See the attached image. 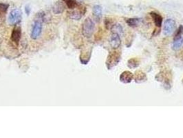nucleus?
<instances>
[{"instance_id":"18","label":"nucleus","mask_w":183,"mask_h":138,"mask_svg":"<svg viewBox=\"0 0 183 138\" xmlns=\"http://www.w3.org/2000/svg\"><path fill=\"white\" fill-rule=\"evenodd\" d=\"M66 6L68 7L70 9H73V8H75L76 6H77V1L76 0H63Z\"/></svg>"},{"instance_id":"4","label":"nucleus","mask_w":183,"mask_h":138,"mask_svg":"<svg viewBox=\"0 0 183 138\" xmlns=\"http://www.w3.org/2000/svg\"><path fill=\"white\" fill-rule=\"evenodd\" d=\"M21 17H22V13L21 11L18 8H15L11 10L9 16H8V23L12 25H15L20 22Z\"/></svg>"},{"instance_id":"11","label":"nucleus","mask_w":183,"mask_h":138,"mask_svg":"<svg viewBox=\"0 0 183 138\" xmlns=\"http://www.w3.org/2000/svg\"><path fill=\"white\" fill-rule=\"evenodd\" d=\"M183 47V38H179L174 39L172 49L174 50H178Z\"/></svg>"},{"instance_id":"9","label":"nucleus","mask_w":183,"mask_h":138,"mask_svg":"<svg viewBox=\"0 0 183 138\" xmlns=\"http://www.w3.org/2000/svg\"><path fill=\"white\" fill-rule=\"evenodd\" d=\"M134 80L136 83H142L147 80V76L143 71H137L134 75Z\"/></svg>"},{"instance_id":"13","label":"nucleus","mask_w":183,"mask_h":138,"mask_svg":"<svg viewBox=\"0 0 183 138\" xmlns=\"http://www.w3.org/2000/svg\"><path fill=\"white\" fill-rule=\"evenodd\" d=\"M64 9H65V6L64 5V4L60 1L56 2L53 6V12L55 13V14H60V13H62L64 12Z\"/></svg>"},{"instance_id":"1","label":"nucleus","mask_w":183,"mask_h":138,"mask_svg":"<svg viewBox=\"0 0 183 138\" xmlns=\"http://www.w3.org/2000/svg\"><path fill=\"white\" fill-rule=\"evenodd\" d=\"M44 13L41 12L37 13L35 20L34 21L33 26H32L31 34V38L32 39H37L40 37L43 29V21L44 20Z\"/></svg>"},{"instance_id":"6","label":"nucleus","mask_w":183,"mask_h":138,"mask_svg":"<svg viewBox=\"0 0 183 138\" xmlns=\"http://www.w3.org/2000/svg\"><path fill=\"white\" fill-rule=\"evenodd\" d=\"M134 79V74L132 72L125 71L120 75V81L124 84H129Z\"/></svg>"},{"instance_id":"2","label":"nucleus","mask_w":183,"mask_h":138,"mask_svg":"<svg viewBox=\"0 0 183 138\" xmlns=\"http://www.w3.org/2000/svg\"><path fill=\"white\" fill-rule=\"evenodd\" d=\"M95 29V24L92 19L90 17L86 19L83 24L82 32L86 38H90L92 35Z\"/></svg>"},{"instance_id":"3","label":"nucleus","mask_w":183,"mask_h":138,"mask_svg":"<svg viewBox=\"0 0 183 138\" xmlns=\"http://www.w3.org/2000/svg\"><path fill=\"white\" fill-rule=\"evenodd\" d=\"M121 53L118 51H113L110 52L108 57V60H107L106 64L107 66L109 69H112L115 66H116L121 60Z\"/></svg>"},{"instance_id":"14","label":"nucleus","mask_w":183,"mask_h":138,"mask_svg":"<svg viewBox=\"0 0 183 138\" xmlns=\"http://www.w3.org/2000/svg\"><path fill=\"white\" fill-rule=\"evenodd\" d=\"M93 15L97 20H99L102 17V8L99 5H95L93 7Z\"/></svg>"},{"instance_id":"12","label":"nucleus","mask_w":183,"mask_h":138,"mask_svg":"<svg viewBox=\"0 0 183 138\" xmlns=\"http://www.w3.org/2000/svg\"><path fill=\"white\" fill-rule=\"evenodd\" d=\"M111 31L112 32V33L118 34L120 36L123 35V28L120 24H116L113 25L111 28Z\"/></svg>"},{"instance_id":"19","label":"nucleus","mask_w":183,"mask_h":138,"mask_svg":"<svg viewBox=\"0 0 183 138\" xmlns=\"http://www.w3.org/2000/svg\"><path fill=\"white\" fill-rule=\"evenodd\" d=\"M9 5L5 3H0V13H4L7 11Z\"/></svg>"},{"instance_id":"17","label":"nucleus","mask_w":183,"mask_h":138,"mask_svg":"<svg viewBox=\"0 0 183 138\" xmlns=\"http://www.w3.org/2000/svg\"><path fill=\"white\" fill-rule=\"evenodd\" d=\"M83 15V13L81 10H74L72 13H71L70 17L72 19H75V20H79L81 18Z\"/></svg>"},{"instance_id":"15","label":"nucleus","mask_w":183,"mask_h":138,"mask_svg":"<svg viewBox=\"0 0 183 138\" xmlns=\"http://www.w3.org/2000/svg\"><path fill=\"white\" fill-rule=\"evenodd\" d=\"M140 64V62L137 58H131L127 61V66L130 69H136Z\"/></svg>"},{"instance_id":"10","label":"nucleus","mask_w":183,"mask_h":138,"mask_svg":"<svg viewBox=\"0 0 183 138\" xmlns=\"http://www.w3.org/2000/svg\"><path fill=\"white\" fill-rule=\"evenodd\" d=\"M150 15H151L152 19H153L154 24L157 26V27H160L163 23V17L161 15H160L158 13L152 12L150 13Z\"/></svg>"},{"instance_id":"7","label":"nucleus","mask_w":183,"mask_h":138,"mask_svg":"<svg viewBox=\"0 0 183 138\" xmlns=\"http://www.w3.org/2000/svg\"><path fill=\"white\" fill-rule=\"evenodd\" d=\"M120 35L116 33H112L110 39V43L112 49H116L121 44V39Z\"/></svg>"},{"instance_id":"20","label":"nucleus","mask_w":183,"mask_h":138,"mask_svg":"<svg viewBox=\"0 0 183 138\" xmlns=\"http://www.w3.org/2000/svg\"><path fill=\"white\" fill-rule=\"evenodd\" d=\"M182 33H183V26L182 25H180L179 26V28H178L177 32H176V35H175V37H174V39L179 38H181V35H182Z\"/></svg>"},{"instance_id":"5","label":"nucleus","mask_w":183,"mask_h":138,"mask_svg":"<svg viewBox=\"0 0 183 138\" xmlns=\"http://www.w3.org/2000/svg\"><path fill=\"white\" fill-rule=\"evenodd\" d=\"M176 28V22L173 19H168L165 21L163 26V34L165 36H169L173 33Z\"/></svg>"},{"instance_id":"8","label":"nucleus","mask_w":183,"mask_h":138,"mask_svg":"<svg viewBox=\"0 0 183 138\" xmlns=\"http://www.w3.org/2000/svg\"><path fill=\"white\" fill-rule=\"evenodd\" d=\"M21 38V29L20 27H16L13 29L11 34V40L17 45Z\"/></svg>"},{"instance_id":"21","label":"nucleus","mask_w":183,"mask_h":138,"mask_svg":"<svg viewBox=\"0 0 183 138\" xmlns=\"http://www.w3.org/2000/svg\"><path fill=\"white\" fill-rule=\"evenodd\" d=\"M30 10H31V8H30V6L29 5H26V8H25V11H26V13L28 15L30 14Z\"/></svg>"},{"instance_id":"16","label":"nucleus","mask_w":183,"mask_h":138,"mask_svg":"<svg viewBox=\"0 0 183 138\" xmlns=\"http://www.w3.org/2000/svg\"><path fill=\"white\" fill-rule=\"evenodd\" d=\"M139 21H140L139 19L137 18H130L126 19V22H127V24L129 25L130 27L132 28H135L136 27V26H138Z\"/></svg>"}]
</instances>
